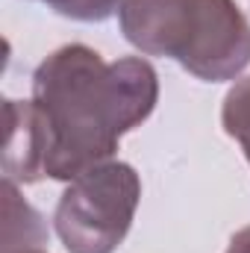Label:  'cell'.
<instances>
[{"label": "cell", "mask_w": 250, "mask_h": 253, "mask_svg": "<svg viewBox=\"0 0 250 253\" xmlns=\"http://www.w3.org/2000/svg\"><path fill=\"white\" fill-rule=\"evenodd\" d=\"M227 253H250V227L239 230V233L230 239V248H227Z\"/></svg>", "instance_id": "obj_7"}, {"label": "cell", "mask_w": 250, "mask_h": 253, "mask_svg": "<svg viewBox=\"0 0 250 253\" xmlns=\"http://www.w3.org/2000/svg\"><path fill=\"white\" fill-rule=\"evenodd\" d=\"M159 77L138 56L106 62L85 44H65L33 71V97L6 100L3 174L12 183H71L109 162L118 141L144 124Z\"/></svg>", "instance_id": "obj_1"}, {"label": "cell", "mask_w": 250, "mask_h": 253, "mask_svg": "<svg viewBox=\"0 0 250 253\" xmlns=\"http://www.w3.org/2000/svg\"><path fill=\"white\" fill-rule=\"evenodd\" d=\"M36 3H44L47 9H53L62 18L94 24V21H106L115 12H121L126 0H36Z\"/></svg>", "instance_id": "obj_6"}, {"label": "cell", "mask_w": 250, "mask_h": 253, "mask_svg": "<svg viewBox=\"0 0 250 253\" xmlns=\"http://www.w3.org/2000/svg\"><path fill=\"white\" fill-rule=\"evenodd\" d=\"M221 124L230 138L239 141L250 162V77L236 80V85L227 91L224 106H221Z\"/></svg>", "instance_id": "obj_5"}, {"label": "cell", "mask_w": 250, "mask_h": 253, "mask_svg": "<svg viewBox=\"0 0 250 253\" xmlns=\"http://www.w3.org/2000/svg\"><path fill=\"white\" fill-rule=\"evenodd\" d=\"M47 245V227L42 215L18 194V183H3V251Z\"/></svg>", "instance_id": "obj_4"}, {"label": "cell", "mask_w": 250, "mask_h": 253, "mask_svg": "<svg viewBox=\"0 0 250 253\" xmlns=\"http://www.w3.org/2000/svg\"><path fill=\"white\" fill-rule=\"evenodd\" d=\"M118 24L135 50L203 83L236 80L250 65V24L236 0H126Z\"/></svg>", "instance_id": "obj_2"}, {"label": "cell", "mask_w": 250, "mask_h": 253, "mask_svg": "<svg viewBox=\"0 0 250 253\" xmlns=\"http://www.w3.org/2000/svg\"><path fill=\"white\" fill-rule=\"evenodd\" d=\"M3 253H47L44 248H12V251H3Z\"/></svg>", "instance_id": "obj_8"}, {"label": "cell", "mask_w": 250, "mask_h": 253, "mask_svg": "<svg viewBox=\"0 0 250 253\" xmlns=\"http://www.w3.org/2000/svg\"><path fill=\"white\" fill-rule=\"evenodd\" d=\"M141 200L132 165L109 159L65 186L53 212L56 236L68 253H115L126 239Z\"/></svg>", "instance_id": "obj_3"}]
</instances>
